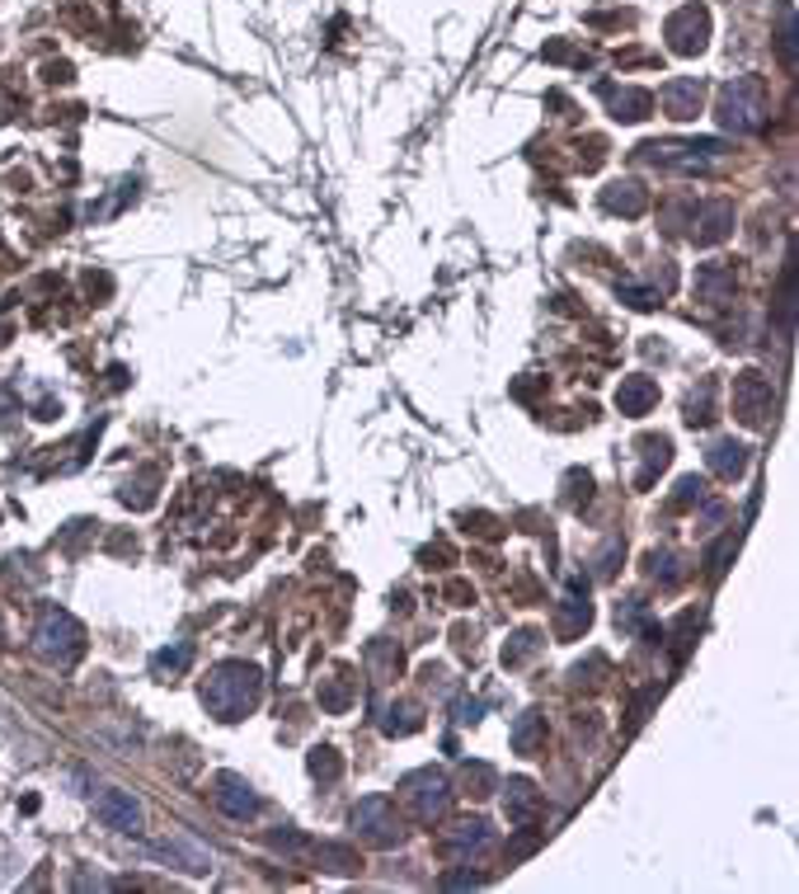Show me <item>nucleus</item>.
Returning <instances> with one entry per match:
<instances>
[{
    "instance_id": "obj_1",
    "label": "nucleus",
    "mask_w": 799,
    "mask_h": 894,
    "mask_svg": "<svg viewBox=\"0 0 799 894\" xmlns=\"http://www.w3.org/2000/svg\"><path fill=\"white\" fill-rule=\"evenodd\" d=\"M263 697V674L245 659H226L203 678V707L217 715V721H245Z\"/></svg>"
},
{
    "instance_id": "obj_2",
    "label": "nucleus",
    "mask_w": 799,
    "mask_h": 894,
    "mask_svg": "<svg viewBox=\"0 0 799 894\" xmlns=\"http://www.w3.org/2000/svg\"><path fill=\"white\" fill-rule=\"evenodd\" d=\"M720 128L730 132H757L762 122H767V80L762 76H738L720 90Z\"/></svg>"
},
{
    "instance_id": "obj_3",
    "label": "nucleus",
    "mask_w": 799,
    "mask_h": 894,
    "mask_svg": "<svg viewBox=\"0 0 799 894\" xmlns=\"http://www.w3.org/2000/svg\"><path fill=\"white\" fill-rule=\"evenodd\" d=\"M33 650H39L47 664H57V669H71V664L85 655V626L71 617V612L47 607L39 631H33Z\"/></svg>"
},
{
    "instance_id": "obj_4",
    "label": "nucleus",
    "mask_w": 799,
    "mask_h": 894,
    "mask_svg": "<svg viewBox=\"0 0 799 894\" xmlns=\"http://www.w3.org/2000/svg\"><path fill=\"white\" fill-rule=\"evenodd\" d=\"M400 791H404V805L414 810L419 823H438L452 810V782L442 777L438 767H419V773H410L400 782Z\"/></svg>"
},
{
    "instance_id": "obj_5",
    "label": "nucleus",
    "mask_w": 799,
    "mask_h": 894,
    "mask_svg": "<svg viewBox=\"0 0 799 894\" xmlns=\"http://www.w3.org/2000/svg\"><path fill=\"white\" fill-rule=\"evenodd\" d=\"M353 829L367 848H400L404 843V823L396 815V800L390 796H367L358 800V810H353Z\"/></svg>"
},
{
    "instance_id": "obj_6",
    "label": "nucleus",
    "mask_w": 799,
    "mask_h": 894,
    "mask_svg": "<svg viewBox=\"0 0 799 894\" xmlns=\"http://www.w3.org/2000/svg\"><path fill=\"white\" fill-rule=\"evenodd\" d=\"M734 414L748 429H767V419L776 414V387L762 373H753V367L734 377Z\"/></svg>"
},
{
    "instance_id": "obj_7",
    "label": "nucleus",
    "mask_w": 799,
    "mask_h": 894,
    "mask_svg": "<svg viewBox=\"0 0 799 894\" xmlns=\"http://www.w3.org/2000/svg\"><path fill=\"white\" fill-rule=\"evenodd\" d=\"M715 151H720V142H645L639 147V161H649L659 170H678V174H705Z\"/></svg>"
},
{
    "instance_id": "obj_8",
    "label": "nucleus",
    "mask_w": 799,
    "mask_h": 894,
    "mask_svg": "<svg viewBox=\"0 0 799 894\" xmlns=\"http://www.w3.org/2000/svg\"><path fill=\"white\" fill-rule=\"evenodd\" d=\"M663 39H668V47L678 52V57H697V52L705 47V39H710V14H705L701 6H682V10L668 20Z\"/></svg>"
},
{
    "instance_id": "obj_9",
    "label": "nucleus",
    "mask_w": 799,
    "mask_h": 894,
    "mask_svg": "<svg viewBox=\"0 0 799 894\" xmlns=\"http://www.w3.org/2000/svg\"><path fill=\"white\" fill-rule=\"evenodd\" d=\"M212 805H217L226 819H255L263 810L259 791L245 777H236V773H222L217 782H212Z\"/></svg>"
},
{
    "instance_id": "obj_10",
    "label": "nucleus",
    "mask_w": 799,
    "mask_h": 894,
    "mask_svg": "<svg viewBox=\"0 0 799 894\" xmlns=\"http://www.w3.org/2000/svg\"><path fill=\"white\" fill-rule=\"evenodd\" d=\"M95 815L104 829H114V833H137L141 829V805L132 791H104L95 800Z\"/></svg>"
},
{
    "instance_id": "obj_11",
    "label": "nucleus",
    "mask_w": 799,
    "mask_h": 894,
    "mask_svg": "<svg viewBox=\"0 0 799 894\" xmlns=\"http://www.w3.org/2000/svg\"><path fill=\"white\" fill-rule=\"evenodd\" d=\"M504 815H508V823H518V829H531V823L541 819V791L527 777H508V786H504Z\"/></svg>"
},
{
    "instance_id": "obj_12",
    "label": "nucleus",
    "mask_w": 799,
    "mask_h": 894,
    "mask_svg": "<svg viewBox=\"0 0 799 894\" xmlns=\"http://www.w3.org/2000/svg\"><path fill=\"white\" fill-rule=\"evenodd\" d=\"M701 99H705V85H701L697 76L668 80L663 90H659V104H663V114H668V118H678V122L697 118V114H701Z\"/></svg>"
},
{
    "instance_id": "obj_13",
    "label": "nucleus",
    "mask_w": 799,
    "mask_h": 894,
    "mask_svg": "<svg viewBox=\"0 0 799 894\" xmlns=\"http://www.w3.org/2000/svg\"><path fill=\"white\" fill-rule=\"evenodd\" d=\"M155 857H165L170 866H180V871H188V875H203V871H212V857H207V848H198L193 838H184V833H170V838H160V843L151 848Z\"/></svg>"
},
{
    "instance_id": "obj_14",
    "label": "nucleus",
    "mask_w": 799,
    "mask_h": 894,
    "mask_svg": "<svg viewBox=\"0 0 799 894\" xmlns=\"http://www.w3.org/2000/svg\"><path fill=\"white\" fill-rule=\"evenodd\" d=\"M654 406H659V381L645 377V373H635V377H620V387H616V410L620 414H649Z\"/></svg>"
},
{
    "instance_id": "obj_15",
    "label": "nucleus",
    "mask_w": 799,
    "mask_h": 894,
    "mask_svg": "<svg viewBox=\"0 0 799 894\" xmlns=\"http://www.w3.org/2000/svg\"><path fill=\"white\" fill-rule=\"evenodd\" d=\"M672 462V443L663 433H645L639 438V471H635V489H649L659 481V471H668Z\"/></svg>"
},
{
    "instance_id": "obj_16",
    "label": "nucleus",
    "mask_w": 799,
    "mask_h": 894,
    "mask_svg": "<svg viewBox=\"0 0 799 894\" xmlns=\"http://www.w3.org/2000/svg\"><path fill=\"white\" fill-rule=\"evenodd\" d=\"M602 99H607L612 118H620V122H639V118H649V109H654V95L649 90H635V85H602Z\"/></svg>"
},
{
    "instance_id": "obj_17",
    "label": "nucleus",
    "mask_w": 799,
    "mask_h": 894,
    "mask_svg": "<svg viewBox=\"0 0 799 894\" xmlns=\"http://www.w3.org/2000/svg\"><path fill=\"white\" fill-rule=\"evenodd\" d=\"M734 226V207L730 203H701L697 207V222H691V240L697 245H720Z\"/></svg>"
},
{
    "instance_id": "obj_18",
    "label": "nucleus",
    "mask_w": 799,
    "mask_h": 894,
    "mask_svg": "<svg viewBox=\"0 0 799 894\" xmlns=\"http://www.w3.org/2000/svg\"><path fill=\"white\" fill-rule=\"evenodd\" d=\"M734 269L730 265H701L697 269V302L705 306H724V302H734Z\"/></svg>"
},
{
    "instance_id": "obj_19",
    "label": "nucleus",
    "mask_w": 799,
    "mask_h": 894,
    "mask_svg": "<svg viewBox=\"0 0 799 894\" xmlns=\"http://www.w3.org/2000/svg\"><path fill=\"white\" fill-rule=\"evenodd\" d=\"M705 466H710V476L734 481V476H743V466H748V448L734 443V438H715V443L705 448Z\"/></svg>"
},
{
    "instance_id": "obj_20",
    "label": "nucleus",
    "mask_w": 799,
    "mask_h": 894,
    "mask_svg": "<svg viewBox=\"0 0 799 894\" xmlns=\"http://www.w3.org/2000/svg\"><path fill=\"white\" fill-rule=\"evenodd\" d=\"M602 207L607 213H616V217H639L649 207V194L639 189L635 180H616V184H607L602 189Z\"/></svg>"
},
{
    "instance_id": "obj_21",
    "label": "nucleus",
    "mask_w": 799,
    "mask_h": 894,
    "mask_svg": "<svg viewBox=\"0 0 799 894\" xmlns=\"http://www.w3.org/2000/svg\"><path fill=\"white\" fill-rule=\"evenodd\" d=\"M512 753H522V758H537L546 748V715L541 711H522L518 721H512Z\"/></svg>"
},
{
    "instance_id": "obj_22",
    "label": "nucleus",
    "mask_w": 799,
    "mask_h": 894,
    "mask_svg": "<svg viewBox=\"0 0 799 894\" xmlns=\"http://www.w3.org/2000/svg\"><path fill=\"white\" fill-rule=\"evenodd\" d=\"M494 848V833H489V823L485 819H471V823H456V833L447 838V852L452 857H485Z\"/></svg>"
},
{
    "instance_id": "obj_23",
    "label": "nucleus",
    "mask_w": 799,
    "mask_h": 894,
    "mask_svg": "<svg viewBox=\"0 0 799 894\" xmlns=\"http://www.w3.org/2000/svg\"><path fill=\"white\" fill-rule=\"evenodd\" d=\"M682 419H687L691 429H701V424H710V419H715V381H710V377L687 396V414H682Z\"/></svg>"
},
{
    "instance_id": "obj_24",
    "label": "nucleus",
    "mask_w": 799,
    "mask_h": 894,
    "mask_svg": "<svg viewBox=\"0 0 799 894\" xmlns=\"http://www.w3.org/2000/svg\"><path fill=\"white\" fill-rule=\"evenodd\" d=\"M589 622H593V607H589V603H579V599H564V603H560L555 631H560L564 640H574L579 631H589Z\"/></svg>"
},
{
    "instance_id": "obj_25",
    "label": "nucleus",
    "mask_w": 799,
    "mask_h": 894,
    "mask_svg": "<svg viewBox=\"0 0 799 894\" xmlns=\"http://www.w3.org/2000/svg\"><path fill=\"white\" fill-rule=\"evenodd\" d=\"M541 645H546V636H541V631H518V636H512L508 645H504V669H518V664H527L531 655H537L541 650Z\"/></svg>"
},
{
    "instance_id": "obj_26",
    "label": "nucleus",
    "mask_w": 799,
    "mask_h": 894,
    "mask_svg": "<svg viewBox=\"0 0 799 894\" xmlns=\"http://www.w3.org/2000/svg\"><path fill=\"white\" fill-rule=\"evenodd\" d=\"M188 664H193V645H170V650H160L155 659H151V674L155 678H174V674H184L188 669Z\"/></svg>"
},
{
    "instance_id": "obj_27",
    "label": "nucleus",
    "mask_w": 799,
    "mask_h": 894,
    "mask_svg": "<svg viewBox=\"0 0 799 894\" xmlns=\"http://www.w3.org/2000/svg\"><path fill=\"white\" fill-rule=\"evenodd\" d=\"M348 701H353V682H348L344 674H334V678H325V682H320V707H325L330 715L348 711Z\"/></svg>"
},
{
    "instance_id": "obj_28",
    "label": "nucleus",
    "mask_w": 799,
    "mask_h": 894,
    "mask_svg": "<svg viewBox=\"0 0 799 894\" xmlns=\"http://www.w3.org/2000/svg\"><path fill=\"white\" fill-rule=\"evenodd\" d=\"M306 767H311V777H315V782H339V773H344V758H339V753H334L330 744H320V748H311Z\"/></svg>"
},
{
    "instance_id": "obj_29",
    "label": "nucleus",
    "mask_w": 799,
    "mask_h": 894,
    "mask_svg": "<svg viewBox=\"0 0 799 894\" xmlns=\"http://www.w3.org/2000/svg\"><path fill=\"white\" fill-rule=\"evenodd\" d=\"M461 786H466L471 796H489L494 786H499V777H494L489 763H466V767H461Z\"/></svg>"
},
{
    "instance_id": "obj_30",
    "label": "nucleus",
    "mask_w": 799,
    "mask_h": 894,
    "mask_svg": "<svg viewBox=\"0 0 799 894\" xmlns=\"http://www.w3.org/2000/svg\"><path fill=\"white\" fill-rule=\"evenodd\" d=\"M649 574H654V580H659L663 589L682 584V556H672V551H654V556H649Z\"/></svg>"
},
{
    "instance_id": "obj_31",
    "label": "nucleus",
    "mask_w": 799,
    "mask_h": 894,
    "mask_svg": "<svg viewBox=\"0 0 799 894\" xmlns=\"http://www.w3.org/2000/svg\"><path fill=\"white\" fill-rule=\"evenodd\" d=\"M315 857H320V862H325L330 871H339V875H353V871L363 866V862H358V852H348V848H339V843H320Z\"/></svg>"
},
{
    "instance_id": "obj_32",
    "label": "nucleus",
    "mask_w": 799,
    "mask_h": 894,
    "mask_svg": "<svg viewBox=\"0 0 799 894\" xmlns=\"http://www.w3.org/2000/svg\"><path fill=\"white\" fill-rule=\"evenodd\" d=\"M423 721H419V707L414 701H400V707L386 711V734H414Z\"/></svg>"
},
{
    "instance_id": "obj_33",
    "label": "nucleus",
    "mask_w": 799,
    "mask_h": 894,
    "mask_svg": "<svg viewBox=\"0 0 799 894\" xmlns=\"http://www.w3.org/2000/svg\"><path fill=\"white\" fill-rule=\"evenodd\" d=\"M701 495H705V485H701L697 476H687V481H678V495H672V508H691V504H701Z\"/></svg>"
},
{
    "instance_id": "obj_34",
    "label": "nucleus",
    "mask_w": 799,
    "mask_h": 894,
    "mask_svg": "<svg viewBox=\"0 0 799 894\" xmlns=\"http://www.w3.org/2000/svg\"><path fill=\"white\" fill-rule=\"evenodd\" d=\"M780 62L795 66V20H790V10L780 14Z\"/></svg>"
},
{
    "instance_id": "obj_35",
    "label": "nucleus",
    "mask_w": 799,
    "mask_h": 894,
    "mask_svg": "<svg viewBox=\"0 0 799 894\" xmlns=\"http://www.w3.org/2000/svg\"><path fill=\"white\" fill-rule=\"evenodd\" d=\"M442 885H447V890H475V885H485V881H479L475 871H456V875H442Z\"/></svg>"
},
{
    "instance_id": "obj_36",
    "label": "nucleus",
    "mask_w": 799,
    "mask_h": 894,
    "mask_svg": "<svg viewBox=\"0 0 799 894\" xmlns=\"http://www.w3.org/2000/svg\"><path fill=\"white\" fill-rule=\"evenodd\" d=\"M269 843H273V848H288V852H301V848H306V838L292 833V829H282V833L269 838Z\"/></svg>"
},
{
    "instance_id": "obj_37",
    "label": "nucleus",
    "mask_w": 799,
    "mask_h": 894,
    "mask_svg": "<svg viewBox=\"0 0 799 894\" xmlns=\"http://www.w3.org/2000/svg\"><path fill=\"white\" fill-rule=\"evenodd\" d=\"M479 711H485L479 701H456V721H461V725H475V721H479Z\"/></svg>"
}]
</instances>
